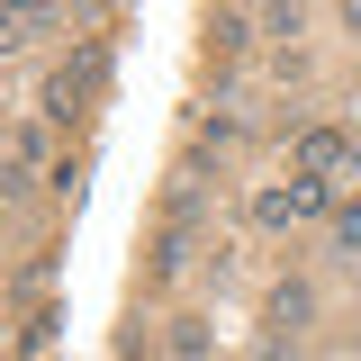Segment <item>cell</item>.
<instances>
[{"mask_svg": "<svg viewBox=\"0 0 361 361\" xmlns=\"http://www.w3.org/2000/svg\"><path fill=\"white\" fill-rule=\"evenodd\" d=\"M262 226H298V217H334V180H289V190H262L253 199Z\"/></svg>", "mask_w": 361, "mask_h": 361, "instance_id": "6da1fadb", "label": "cell"}, {"mask_svg": "<svg viewBox=\"0 0 361 361\" xmlns=\"http://www.w3.org/2000/svg\"><path fill=\"white\" fill-rule=\"evenodd\" d=\"M99 82H109V45H90V54L73 63V73H54V82H45V109H54V118H82Z\"/></svg>", "mask_w": 361, "mask_h": 361, "instance_id": "7a4b0ae2", "label": "cell"}, {"mask_svg": "<svg viewBox=\"0 0 361 361\" xmlns=\"http://www.w3.org/2000/svg\"><path fill=\"white\" fill-rule=\"evenodd\" d=\"M353 154H361V145H353L343 127H307V135H298V172H307V180H325V172H353Z\"/></svg>", "mask_w": 361, "mask_h": 361, "instance_id": "3957f363", "label": "cell"}, {"mask_svg": "<svg viewBox=\"0 0 361 361\" xmlns=\"http://www.w3.org/2000/svg\"><path fill=\"white\" fill-rule=\"evenodd\" d=\"M307 316H316V289H307V280H280V289H271V325H289V334H298Z\"/></svg>", "mask_w": 361, "mask_h": 361, "instance_id": "277c9868", "label": "cell"}, {"mask_svg": "<svg viewBox=\"0 0 361 361\" xmlns=\"http://www.w3.org/2000/svg\"><path fill=\"white\" fill-rule=\"evenodd\" d=\"M172 353L180 361H208V316H172Z\"/></svg>", "mask_w": 361, "mask_h": 361, "instance_id": "5b68a950", "label": "cell"}, {"mask_svg": "<svg viewBox=\"0 0 361 361\" xmlns=\"http://www.w3.org/2000/svg\"><path fill=\"white\" fill-rule=\"evenodd\" d=\"M334 253H353V262H361V199L334 208Z\"/></svg>", "mask_w": 361, "mask_h": 361, "instance_id": "8992f818", "label": "cell"}, {"mask_svg": "<svg viewBox=\"0 0 361 361\" xmlns=\"http://www.w3.org/2000/svg\"><path fill=\"white\" fill-rule=\"evenodd\" d=\"M208 37H217V54H235V45L253 37V18H235V9H217V18H208Z\"/></svg>", "mask_w": 361, "mask_h": 361, "instance_id": "52a82bcc", "label": "cell"}, {"mask_svg": "<svg viewBox=\"0 0 361 361\" xmlns=\"http://www.w3.org/2000/svg\"><path fill=\"white\" fill-rule=\"evenodd\" d=\"M180 262H190V235H180V226H172V235H163V244H154V271H163V280H172Z\"/></svg>", "mask_w": 361, "mask_h": 361, "instance_id": "ba28073f", "label": "cell"}, {"mask_svg": "<svg viewBox=\"0 0 361 361\" xmlns=\"http://www.w3.org/2000/svg\"><path fill=\"white\" fill-rule=\"evenodd\" d=\"M343 27H353V37H361V0H343Z\"/></svg>", "mask_w": 361, "mask_h": 361, "instance_id": "9c48e42d", "label": "cell"}]
</instances>
